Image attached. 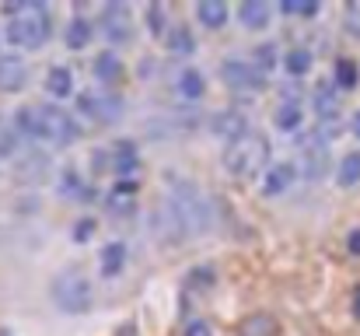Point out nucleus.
<instances>
[{
    "instance_id": "b1692460",
    "label": "nucleus",
    "mask_w": 360,
    "mask_h": 336,
    "mask_svg": "<svg viewBox=\"0 0 360 336\" xmlns=\"http://www.w3.org/2000/svg\"><path fill=\"white\" fill-rule=\"evenodd\" d=\"M46 88H50V95L67 98V95L74 92V74H70V67H53V71L46 74Z\"/></svg>"
},
{
    "instance_id": "58836bf2",
    "label": "nucleus",
    "mask_w": 360,
    "mask_h": 336,
    "mask_svg": "<svg viewBox=\"0 0 360 336\" xmlns=\"http://www.w3.org/2000/svg\"><path fill=\"white\" fill-rule=\"evenodd\" d=\"M353 305H357V308H353V312H357V315H360V287H357V294H353Z\"/></svg>"
},
{
    "instance_id": "9d476101",
    "label": "nucleus",
    "mask_w": 360,
    "mask_h": 336,
    "mask_svg": "<svg viewBox=\"0 0 360 336\" xmlns=\"http://www.w3.org/2000/svg\"><path fill=\"white\" fill-rule=\"evenodd\" d=\"M210 130H213V137H220V140L234 144L238 137H245V133H248V119H245V112H238V109H220V112H213Z\"/></svg>"
},
{
    "instance_id": "ddd939ff",
    "label": "nucleus",
    "mask_w": 360,
    "mask_h": 336,
    "mask_svg": "<svg viewBox=\"0 0 360 336\" xmlns=\"http://www.w3.org/2000/svg\"><path fill=\"white\" fill-rule=\"evenodd\" d=\"M15 130L32 137V140H46V130H43V105H22L15 112Z\"/></svg>"
},
{
    "instance_id": "cd10ccee",
    "label": "nucleus",
    "mask_w": 360,
    "mask_h": 336,
    "mask_svg": "<svg viewBox=\"0 0 360 336\" xmlns=\"http://www.w3.org/2000/svg\"><path fill=\"white\" fill-rule=\"evenodd\" d=\"M301 119H304V112H301L297 102H280V109H276V126L280 130H297Z\"/></svg>"
},
{
    "instance_id": "2f4dec72",
    "label": "nucleus",
    "mask_w": 360,
    "mask_h": 336,
    "mask_svg": "<svg viewBox=\"0 0 360 336\" xmlns=\"http://www.w3.org/2000/svg\"><path fill=\"white\" fill-rule=\"evenodd\" d=\"M280 11L283 15H315L318 0H280Z\"/></svg>"
},
{
    "instance_id": "9b49d317",
    "label": "nucleus",
    "mask_w": 360,
    "mask_h": 336,
    "mask_svg": "<svg viewBox=\"0 0 360 336\" xmlns=\"http://www.w3.org/2000/svg\"><path fill=\"white\" fill-rule=\"evenodd\" d=\"M29 85V64L15 53H0V92H22Z\"/></svg>"
},
{
    "instance_id": "7c9ffc66",
    "label": "nucleus",
    "mask_w": 360,
    "mask_h": 336,
    "mask_svg": "<svg viewBox=\"0 0 360 336\" xmlns=\"http://www.w3.org/2000/svg\"><path fill=\"white\" fill-rule=\"evenodd\" d=\"M311 60H315V57H311L308 50H290V53L283 57V67H287L294 78H301V74L311 71Z\"/></svg>"
},
{
    "instance_id": "ea45409f",
    "label": "nucleus",
    "mask_w": 360,
    "mask_h": 336,
    "mask_svg": "<svg viewBox=\"0 0 360 336\" xmlns=\"http://www.w3.org/2000/svg\"><path fill=\"white\" fill-rule=\"evenodd\" d=\"M353 133H357V137H360V112H357V116H353Z\"/></svg>"
},
{
    "instance_id": "20e7f679",
    "label": "nucleus",
    "mask_w": 360,
    "mask_h": 336,
    "mask_svg": "<svg viewBox=\"0 0 360 336\" xmlns=\"http://www.w3.org/2000/svg\"><path fill=\"white\" fill-rule=\"evenodd\" d=\"M53 301H57V308L77 315V312H88V308H91L95 287H91V280H88L81 270H67V273H60V277L53 280Z\"/></svg>"
},
{
    "instance_id": "c756f323",
    "label": "nucleus",
    "mask_w": 360,
    "mask_h": 336,
    "mask_svg": "<svg viewBox=\"0 0 360 336\" xmlns=\"http://www.w3.org/2000/svg\"><path fill=\"white\" fill-rule=\"evenodd\" d=\"M15 151H18V130L11 119L0 116V158H11Z\"/></svg>"
},
{
    "instance_id": "4be33fe9",
    "label": "nucleus",
    "mask_w": 360,
    "mask_h": 336,
    "mask_svg": "<svg viewBox=\"0 0 360 336\" xmlns=\"http://www.w3.org/2000/svg\"><path fill=\"white\" fill-rule=\"evenodd\" d=\"M133 189H137V182H133V179L119 182V189H112V193H109V210H112V214H130V210L137 207Z\"/></svg>"
},
{
    "instance_id": "f8f14e48",
    "label": "nucleus",
    "mask_w": 360,
    "mask_h": 336,
    "mask_svg": "<svg viewBox=\"0 0 360 336\" xmlns=\"http://www.w3.org/2000/svg\"><path fill=\"white\" fill-rule=\"evenodd\" d=\"M311 109L318 112L322 123H339V88L329 85V81L315 85V92H311Z\"/></svg>"
},
{
    "instance_id": "c9c22d12",
    "label": "nucleus",
    "mask_w": 360,
    "mask_h": 336,
    "mask_svg": "<svg viewBox=\"0 0 360 336\" xmlns=\"http://www.w3.org/2000/svg\"><path fill=\"white\" fill-rule=\"evenodd\" d=\"M91 235H95V221H77L74 238H77V242H84V238H91Z\"/></svg>"
},
{
    "instance_id": "c85d7f7f",
    "label": "nucleus",
    "mask_w": 360,
    "mask_h": 336,
    "mask_svg": "<svg viewBox=\"0 0 360 336\" xmlns=\"http://www.w3.org/2000/svg\"><path fill=\"white\" fill-rule=\"evenodd\" d=\"M336 88H343V92H350V88H357V78H360V71H357V64L353 60H336Z\"/></svg>"
},
{
    "instance_id": "dca6fc26",
    "label": "nucleus",
    "mask_w": 360,
    "mask_h": 336,
    "mask_svg": "<svg viewBox=\"0 0 360 336\" xmlns=\"http://www.w3.org/2000/svg\"><path fill=\"white\" fill-rule=\"evenodd\" d=\"M137 168H140V158H137L133 140L116 144V151H112V172H116V175H123V179H133V172H137Z\"/></svg>"
},
{
    "instance_id": "423d86ee",
    "label": "nucleus",
    "mask_w": 360,
    "mask_h": 336,
    "mask_svg": "<svg viewBox=\"0 0 360 336\" xmlns=\"http://www.w3.org/2000/svg\"><path fill=\"white\" fill-rule=\"evenodd\" d=\"M297 147H301V172L308 179H322L329 172V140L315 130L311 137H301Z\"/></svg>"
},
{
    "instance_id": "393cba45",
    "label": "nucleus",
    "mask_w": 360,
    "mask_h": 336,
    "mask_svg": "<svg viewBox=\"0 0 360 336\" xmlns=\"http://www.w3.org/2000/svg\"><path fill=\"white\" fill-rule=\"evenodd\" d=\"M98 259H102V273H105V277H116V273L123 270V263H126V245L109 242V245L98 252Z\"/></svg>"
},
{
    "instance_id": "473e14b6",
    "label": "nucleus",
    "mask_w": 360,
    "mask_h": 336,
    "mask_svg": "<svg viewBox=\"0 0 360 336\" xmlns=\"http://www.w3.org/2000/svg\"><path fill=\"white\" fill-rule=\"evenodd\" d=\"M147 29H151V36H161L165 29H172V25L165 22V8H161V4H151V8H147Z\"/></svg>"
},
{
    "instance_id": "412c9836",
    "label": "nucleus",
    "mask_w": 360,
    "mask_h": 336,
    "mask_svg": "<svg viewBox=\"0 0 360 336\" xmlns=\"http://www.w3.org/2000/svg\"><path fill=\"white\" fill-rule=\"evenodd\" d=\"M175 88H179V95H182V98H200V95L207 92V81H203V74H200L196 67H186V71L179 74Z\"/></svg>"
},
{
    "instance_id": "4468645a",
    "label": "nucleus",
    "mask_w": 360,
    "mask_h": 336,
    "mask_svg": "<svg viewBox=\"0 0 360 336\" xmlns=\"http://www.w3.org/2000/svg\"><path fill=\"white\" fill-rule=\"evenodd\" d=\"M294 175H297V168H294V165H287V161L269 165V168H266V179H262L266 196H280V193H287V189H290V182H294Z\"/></svg>"
},
{
    "instance_id": "4c0bfd02",
    "label": "nucleus",
    "mask_w": 360,
    "mask_h": 336,
    "mask_svg": "<svg viewBox=\"0 0 360 336\" xmlns=\"http://www.w3.org/2000/svg\"><path fill=\"white\" fill-rule=\"evenodd\" d=\"M350 252H353V256H360V231H353V235H350Z\"/></svg>"
},
{
    "instance_id": "72a5a7b5",
    "label": "nucleus",
    "mask_w": 360,
    "mask_h": 336,
    "mask_svg": "<svg viewBox=\"0 0 360 336\" xmlns=\"http://www.w3.org/2000/svg\"><path fill=\"white\" fill-rule=\"evenodd\" d=\"M255 67H259V71L276 67V46H273V43H262V46L255 50Z\"/></svg>"
},
{
    "instance_id": "f3484780",
    "label": "nucleus",
    "mask_w": 360,
    "mask_h": 336,
    "mask_svg": "<svg viewBox=\"0 0 360 336\" xmlns=\"http://www.w3.org/2000/svg\"><path fill=\"white\" fill-rule=\"evenodd\" d=\"M196 18H200L203 29H224L227 25V4H224V0H200Z\"/></svg>"
},
{
    "instance_id": "aec40b11",
    "label": "nucleus",
    "mask_w": 360,
    "mask_h": 336,
    "mask_svg": "<svg viewBox=\"0 0 360 336\" xmlns=\"http://www.w3.org/2000/svg\"><path fill=\"white\" fill-rule=\"evenodd\" d=\"M95 78L105 81V85H116V81L123 78V60H119L112 50L98 53V57H95Z\"/></svg>"
},
{
    "instance_id": "1a4fd4ad",
    "label": "nucleus",
    "mask_w": 360,
    "mask_h": 336,
    "mask_svg": "<svg viewBox=\"0 0 360 336\" xmlns=\"http://www.w3.org/2000/svg\"><path fill=\"white\" fill-rule=\"evenodd\" d=\"M220 74L234 92H259L262 88V71L255 64H248V60H227L220 67Z\"/></svg>"
},
{
    "instance_id": "f03ea898",
    "label": "nucleus",
    "mask_w": 360,
    "mask_h": 336,
    "mask_svg": "<svg viewBox=\"0 0 360 336\" xmlns=\"http://www.w3.org/2000/svg\"><path fill=\"white\" fill-rule=\"evenodd\" d=\"M50 32H53V25H50L43 4H25L22 15L8 22V39L15 46H25V50H39L50 39Z\"/></svg>"
},
{
    "instance_id": "5701e85b",
    "label": "nucleus",
    "mask_w": 360,
    "mask_h": 336,
    "mask_svg": "<svg viewBox=\"0 0 360 336\" xmlns=\"http://www.w3.org/2000/svg\"><path fill=\"white\" fill-rule=\"evenodd\" d=\"M168 50H172V57H193V50H196L193 32H189L186 25H172V32H168Z\"/></svg>"
},
{
    "instance_id": "0eeeda50",
    "label": "nucleus",
    "mask_w": 360,
    "mask_h": 336,
    "mask_svg": "<svg viewBox=\"0 0 360 336\" xmlns=\"http://www.w3.org/2000/svg\"><path fill=\"white\" fill-rule=\"evenodd\" d=\"M43 130H46V140H53V144H74L77 140V123L60 105H43Z\"/></svg>"
},
{
    "instance_id": "6ab92c4d",
    "label": "nucleus",
    "mask_w": 360,
    "mask_h": 336,
    "mask_svg": "<svg viewBox=\"0 0 360 336\" xmlns=\"http://www.w3.org/2000/svg\"><path fill=\"white\" fill-rule=\"evenodd\" d=\"M238 18H241V25L245 29H266L269 25V4L266 0H245V4L238 8Z\"/></svg>"
},
{
    "instance_id": "f257e3e1",
    "label": "nucleus",
    "mask_w": 360,
    "mask_h": 336,
    "mask_svg": "<svg viewBox=\"0 0 360 336\" xmlns=\"http://www.w3.org/2000/svg\"><path fill=\"white\" fill-rule=\"evenodd\" d=\"M168 203L182 224L186 235H207L213 228V203L210 196L193 186V182H172V193H168Z\"/></svg>"
},
{
    "instance_id": "e433bc0d",
    "label": "nucleus",
    "mask_w": 360,
    "mask_h": 336,
    "mask_svg": "<svg viewBox=\"0 0 360 336\" xmlns=\"http://www.w3.org/2000/svg\"><path fill=\"white\" fill-rule=\"evenodd\" d=\"M186 336H210V326L200 319V322H189L186 326Z\"/></svg>"
},
{
    "instance_id": "39448f33",
    "label": "nucleus",
    "mask_w": 360,
    "mask_h": 336,
    "mask_svg": "<svg viewBox=\"0 0 360 336\" xmlns=\"http://www.w3.org/2000/svg\"><path fill=\"white\" fill-rule=\"evenodd\" d=\"M77 109L95 123H116L123 116L126 102L116 92H84V95H77Z\"/></svg>"
},
{
    "instance_id": "f704fd0d",
    "label": "nucleus",
    "mask_w": 360,
    "mask_h": 336,
    "mask_svg": "<svg viewBox=\"0 0 360 336\" xmlns=\"http://www.w3.org/2000/svg\"><path fill=\"white\" fill-rule=\"evenodd\" d=\"M346 32L360 39V4H350V8H346Z\"/></svg>"
},
{
    "instance_id": "a878e982",
    "label": "nucleus",
    "mask_w": 360,
    "mask_h": 336,
    "mask_svg": "<svg viewBox=\"0 0 360 336\" xmlns=\"http://www.w3.org/2000/svg\"><path fill=\"white\" fill-rule=\"evenodd\" d=\"M336 179H339V186H357V182H360V151H350V154L339 161Z\"/></svg>"
},
{
    "instance_id": "6e6552de",
    "label": "nucleus",
    "mask_w": 360,
    "mask_h": 336,
    "mask_svg": "<svg viewBox=\"0 0 360 336\" xmlns=\"http://www.w3.org/2000/svg\"><path fill=\"white\" fill-rule=\"evenodd\" d=\"M102 36L109 43H130L133 22H130V8L126 4H105L102 8Z\"/></svg>"
},
{
    "instance_id": "bb28decb",
    "label": "nucleus",
    "mask_w": 360,
    "mask_h": 336,
    "mask_svg": "<svg viewBox=\"0 0 360 336\" xmlns=\"http://www.w3.org/2000/svg\"><path fill=\"white\" fill-rule=\"evenodd\" d=\"M63 39H67V46H70V50H84V46H88V39H91V22L74 18V22L67 25Z\"/></svg>"
},
{
    "instance_id": "a211bd4d",
    "label": "nucleus",
    "mask_w": 360,
    "mask_h": 336,
    "mask_svg": "<svg viewBox=\"0 0 360 336\" xmlns=\"http://www.w3.org/2000/svg\"><path fill=\"white\" fill-rule=\"evenodd\" d=\"M46 168H50V158L43 154V151H32V154H25L22 161H18V179L22 182H43L46 179Z\"/></svg>"
},
{
    "instance_id": "2eb2a0df",
    "label": "nucleus",
    "mask_w": 360,
    "mask_h": 336,
    "mask_svg": "<svg viewBox=\"0 0 360 336\" xmlns=\"http://www.w3.org/2000/svg\"><path fill=\"white\" fill-rule=\"evenodd\" d=\"M154 231H158V238H161V242H175V238H182V235H186L168 200L154 210Z\"/></svg>"
},
{
    "instance_id": "7ed1b4c3",
    "label": "nucleus",
    "mask_w": 360,
    "mask_h": 336,
    "mask_svg": "<svg viewBox=\"0 0 360 336\" xmlns=\"http://www.w3.org/2000/svg\"><path fill=\"white\" fill-rule=\"evenodd\" d=\"M266 161H269V140L262 133H252V130L245 137H238L234 144H227V151H224V165L234 175H252Z\"/></svg>"
}]
</instances>
